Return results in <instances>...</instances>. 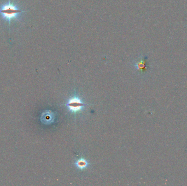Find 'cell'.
<instances>
[{
  "label": "cell",
  "instance_id": "cell-2",
  "mask_svg": "<svg viewBox=\"0 0 187 186\" xmlns=\"http://www.w3.org/2000/svg\"><path fill=\"white\" fill-rule=\"evenodd\" d=\"M66 106L72 113H76L82 110L84 104L77 96H74L69 100Z\"/></svg>",
  "mask_w": 187,
  "mask_h": 186
},
{
  "label": "cell",
  "instance_id": "cell-1",
  "mask_svg": "<svg viewBox=\"0 0 187 186\" xmlns=\"http://www.w3.org/2000/svg\"><path fill=\"white\" fill-rule=\"evenodd\" d=\"M25 12L19 8L15 4L11 2V0L0 6V15L4 20L8 22L9 25L12 20L17 19L20 14Z\"/></svg>",
  "mask_w": 187,
  "mask_h": 186
},
{
  "label": "cell",
  "instance_id": "cell-3",
  "mask_svg": "<svg viewBox=\"0 0 187 186\" xmlns=\"http://www.w3.org/2000/svg\"><path fill=\"white\" fill-rule=\"evenodd\" d=\"M135 66L136 69L141 72H145L147 69V57L143 56L139 57L135 63Z\"/></svg>",
  "mask_w": 187,
  "mask_h": 186
},
{
  "label": "cell",
  "instance_id": "cell-4",
  "mask_svg": "<svg viewBox=\"0 0 187 186\" xmlns=\"http://www.w3.org/2000/svg\"><path fill=\"white\" fill-rule=\"evenodd\" d=\"M54 118V114L50 111H47L42 114V115L41 118V120L44 124L49 125L53 122Z\"/></svg>",
  "mask_w": 187,
  "mask_h": 186
},
{
  "label": "cell",
  "instance_id": "cell-5",
  "mask_svg": "<svg viewBox=\"0 0 187 186\" xmlns=\"http://www.w3.org/2000/svg\"><path fill=\"white\" fill-rule=\"evenodd\" d=\"M75 165L77 168L82 170L87 168L88 166V162L84 158H80L76 162Z\"/></svg>",
  "mask_w": 187,
  "mask_h": 186
}]
</instances>
